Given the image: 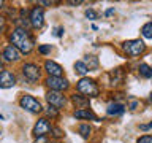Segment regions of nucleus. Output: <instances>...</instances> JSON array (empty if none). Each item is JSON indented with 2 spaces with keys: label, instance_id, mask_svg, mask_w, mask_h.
<instances>
[{
  "label": "nucleus",
  "instance_id": "29",
  "mask_svg": "<svg viewBox=\"0 0 152 143\" xmlns=\"http://www.w3.org/2000/svg\"><path fill=\"white\" fill-rule=\"evenodd\" d=\"M33 143H48V138H46V137H40L38 140H35Z\"/></svg>",
  "mask_w": 152,
  "mask_h": 143
},
{
  "label": "nucleus",
  "instance_id": "26",
  "mask_svg": "<svg viewBox=\"0 0 152 143\" xmlns=\"http://www.w3.org/2000/svg\"><path fill=\"white\" fill-rule=\"evenodd\" d=\"M5 29H7V21H5L3 16H0V33L5 32Z\"/></svg>",
  "mask_w": 152,
  "mask_h": 143
},
{
  "label": "nucleus",
  "instance_id": "4",
  "mask_svg": "<svg viewBox=\"0 0 152 143\" xmlns=\"http://www.w3.org/2000/svg\"><path fill=\"white\" fill-rule=\"evenodd\" d=\"M19 105H21V108L27 110L30 113H40L43 110L41 103L35 97H32V95H22L21 100H19Z\"/></svg>",
  "mask_w": 152,
  "mask_h": 143
},
{
  "label": "nucleus",
  "instance_id": "35",
  "mask_svg": "<svg viewBox=\"0 0 152 143\" xmlns=\"http://www.w3.org/2000/svg\"><path fill=\"white\" fill-rule=\"evenodd\" d=\"M3 7V2H2V0H0V8H2Z\"/></svg>",
  "mask_w": 152,
  "mask_h": 143
},
{
  "label": "nucleus",
  "instance_id": "15",
  "mask_svg": "<svg viewBox=\"0 0 152 143\" xmlns=\"http://www.w3.org/2000/svg\"><path fill=\"white\" fill-rule=\"evenodd\" d=\"M71 100H73V103L76 105V108H79V110H84L89 105V99L84 97V95H79V94L71 95Z\"/></svg>",
  "mask_w": 152,
  "mask_h": 143
},
{
  "label": "nucleus",
  "instance_id": "32",
  "mask_svg": "<svg viewBox=\"0 0 152 143\" xmlns=\"http://www.w3.org/2000/svg\"><path fill=\"white\" fill-rule=\"evenodd\" d=\"M54 2H40V5H52Z\"/></svg>",
  "mask_w": 152,
  "mask_h": 143
},
{
  "label": "nucleus",
  "instance_id": "22",
  "mask_svg": "<svg viewBox=\"0 0 152 143\" xmlns=\"http://www.w3.org/2000/svg\"><path fill=\"white\" fill-rule=\"evenodd\" d=\"M86 18H89V19H97L98 14H97V11H95V10L89 8V10H86Z\"/></svg>",
  "mask_w": 152,
  "mask_h": 143
},
{
  "label": "nucleus",
  "instance_id": "34",
  "mask_svg": "<svg viewBox=\"0 0 152 143\" xmlns=\"http://www.w3.org/2000/svg\"><path fill=\"white\" fill-rule=\"evenodd\" d=\"M149 102L152 103V92H151V95H149Z\"/></svg>",
  "mask_w": 152,
  "mask_h": 143
},
{
  "label": "nucleus",
  "instance_id": "18",
  "mask_svg": "<svg viewBox=\"0 0 152 143\" xmlns=\"http://www.w3.org/2000/svg\"><path fill=\"white\" fill-rule=\"evenodd\" d=\"M141 35L144 38H149V40H152V21L151 22H146L144 26L141 27Z\"/></svg>",
  "mask_w": 152,
  "mask_h": 143
},
{
  "label": "nucleus",
  "instance_id": "5",
  "mask_svg": "<svg viewBox=\"0 0 152 143\" xmlns=\"http://www.w3.org/2000/svg\"><path fill=\"white\" fill-rule=\"evenodd\" d=\"M46 84L51 91H57V92H62V91H66L70 88L68 80L62 78V76H48Z\"/></svg>",
  "mask_w": 152,
  "mask_h": 143
},
{
  "label": "nucleus",
  "instance_id": "27",
  "mask_svg": "<svg viewBox=\"0 0 152 143\" xmlns=\"http://www.w3.org/2000/svg\"><path fill=\"white\" fill-rule=\"evenodd\" d=\"M140 129L141 130H149V129H152V121L147 124H140Z\"/></svg>",
  "mask_w": 152,
  "mask_h": 143
},
{
  "label": "nucleus",
  "instance_id": "19",
  "mask_svg": "<svg viewBox=\"0 0 152 143\" xmlns=\"http://www.w3.org/2000/svg\"><path fill=\"white\" fill-rule=\"evenodd\" d=\"M75 72L78 75H86L89 70H87V67H86V64L83 60H78V62H75Z\"/></svg>",
  "mask_w": 152,
  "mask_h": 143
},
{
  "label": "nucleus",
  "instance_id": "24",
  "mask_svg": "<svg viewBox=\"0 0 152 143\" xmlns=\"http://www.w3.org/2000/svg\"><path fill=\"white\" fill-rule=\"evenodd\" d=\"M136 143H152V135H142L138 138Z\"/></svg>",
  "mask_w": 152,
  "mask_h": 143
},
{
  "label": "nucleus",
  "instance_id": "20",
  "mask_svg": "<svg viewBox=\"0 0 152 143\" xmlns=\"http://www.w3.org/2000/svg\"><path fill=\"white\" fill-rule=\"evenodd\" d=\"M78 130H79V133H81V137H83V138H89L90 132H92V129H90L89 124H81Z\"/></svg>",
  "mask_w": 152,
  "mask_h": 143
},
{
  "label": "nucleus",
  "instance_id": "14",
  "mask_svg": "<svg viewBox=\"0 0 152 143\" xmlns=\"http://www.w3.org/2000/svg\"><path fill=\"white\" fill-rule=\"evenodd\" d=\"M124 111H125V107H124L122 103H117V102L109 103V107L106 110V113L109 114V116H121Z\"/></svg>",
  "mask_w": 152,
  "mask_h": 143
},
{
  "label": "nucleus",
  "instance_id": "13",
  "mask_svg": "<svg viewBox=\"0 0 152 143\" xmlns=\"http://www.w3.org/2000/svg\"><path fill=\"white\" fill-rule=\"evenodd\" d=\"M73 116L76 119H92V121H98V118L95 116L94 111H90L89 108H84V110H76Z\"/></svg>",
  "mask_w": 152,
  "mask_h": 143
},
{
  "label": "nucleus",
  "instance_id": "17",
  "mask_svg": "<svg viewBox=\"0 0 152 143\" xmlns=\"http://www.w3.org/2000/svg\"><path fill=\"white\" fill-rule=\"evenodd\" d=\"M138 70H140V75L142 76V78H152V67H151V65L141 64Z\"/></svg>",
  "mask_w": 152,
  "mask_h": 143
},
{
  "label": "nucleus",
  "instance_id": "3",
  "mask_svg": "<svg viewBox=\"0 0 152 143\" xmlns=\"http://www.w3.org/2000/svg\"><path fill=\"white\" fill-rule=\"evenodd\" d=\"M122 49H124V52H125L127 56L136 57V56H140V54H142V52L146 51V45H144L142 40H140V38H135V40L124 41L122 43Z\"/></svg>",
  "mask_w": 152,
  "mask_h": 143
},
{
  "label": "nucleus",
  "instance_id": "33",
  "mask_svg": "<svg viewBox=\"0 0 152 143\" xmlns=\"http://www.w3.org/2000/svg\"><path fill=\"white\" fill-rule=\"evenodd\" d=\"M3 72V65H2V62H0V73Z\"/></svg>",
  "mask_w": 152,
  "mask_h": 143
},
{
  "label": "nucleus",
  "instance_id": "8",
  "mask_svg": "<svg viewBox=\"0 0 152 143\" xmlns=\"http://www.w3.org/2000/svg\"><path fill=\"white\" fill-rule=\"evenodd\" d=\"M28 19H30V26L38 30V29H41L43 24H45V13H43V10L40 7H35V8H32Z\"/></svg>",
  "mask_w": 152,
  "mask_h": 143
},
{
  "label": "nucleus",
  "instance_id": "9",
  "mask_svg": "<svg viewBox=\"0 0 152 143\" xmlns=\"http://www.w3.org/2000/svg\"><path fill=\"white\" fill-rule=\"evenodd\" d=\"M22 73L30 83H37V81L40 80V69H38V65H35V64H24L22 65Z\"/></svg>",
  "mask_w": 152,
  "mask_h": 143
},
{
  "label": "nucleus",
  "instance_id": "16",
  "mask_svg": "<svg viewBox=\"0 0 152 143\" xmlns=\"http://www.w3.org/2000/svg\"><path fill=\"white\" fill-rule=\"evenodd\" d=\"M83 62L86 64V67H87V70H97L98 69V59L92 54H87L84 57Z\"/></svg>",
  "mask_w": 152,
  "mask_h": 143
},
{
  "label": "nucleus",
  "instance_id": "2",
  "mask_svg": "<svg viewBox=\"0 0 152 143\" xmlns=\"http://www.w3.org/2000/svg\"><path fill=\"white\" fill-rule=\"evenodd\" d=\"M78 91L81 94L84 95V97H97V95L100 94V89H98V84L95 83L94 80H90V78H81L78 81Z\"/></svg>",
  "mask_w": 152,
  "mask_h": 143
},
{
  "label": "nucleus",
  "instance_id": "6",
  "mask_svg": "<svg viewBox=\"0 0 152 143\" xmlns=\"http://www.w3.org/2000/svg\"><path fill=\"white\" fill-rule=\"evenodd\" d=\"M46 100L49 103V107H54V108H64L65 103H66V97L62 92H57V91H49L46 94Z\"/></svg>",
  "mask_w": 152,
  "mask_h": 143
},
{
  "label": "nucleus",
  "instance_id": "12",
  "mask_svg": "<svg viewBox=\"0 0 152 143\" xmlns=\"http://www.w3.org/2000/svg\"><path fill=\"white\" fill-rule=\"evenodd\" d=\"M45 69H46L48 73H49V76H62V73H64V69L54 60H46Z\"/></svg>",
  "mask_w": 152,
  "mask_h": 143
},
{
  "label": "nucleus",
  "instance_id": "23",
  "mask_svg": "<svg viewBox=\"0 0 152 143\" xmlns=\"http://www.w3.org/2000/svg\"><path fill=\"white\" fill-rule=\"evenodd\" d=\"M52 137H54V138H60V137H64V132H62L60 130V129L59 127H52Z\"/></svg>",
  "mask_w": 152,
  "mask_h": 143
},
{
  "label": "nucleus",
  "instance_id": "25",
  "mask_svg": "<svg viewBox=\"0 0 152 143\" xmlns=\"http://www.w3.org/2000/svg\"><path fill=\"white\" fill-rule=\"evenodd\" d=\"M38 51H40L41 54H48V52H51V45H41V46H38Z\"/></svg>",
  "mask_w": 152,
  "mask_h": 143
},
{
  "label": "nucleus",
  "instance_id": "1",
  "mask_svg": "<svg viewBox=\"0 0 152 143\" xmlns=\"http://www.w3.org/2000/svg\"><path fill=\"white\" fill-rule=\"evenodd\" d=\"M10 41H11V45L19 52H24V54H28L33 49V46H35V41H33L30 33L27 30H24V29H19V27L14 29L13 33L10 35Z\"/></svg>",
  "mask_w": 152,
  "mask_h": 143
},
{
  "label": "nucleus",
  "instance_id": "21",
  "mask_svg": "<svg viewBox=\"0 0 152 143\" xmlns=\"http://www.w3.org/2000/svg\"><path fill=\"white\" fill-rule=\"evenodd\" d=\"M45 113L48 114V116H51V118H57V116H59V110L54 108V107L46 108V110H45Z\"/></svg>",
  "mask_w": 152,
  "mask_h": 143
},
{
  "label": "nucleus",
  "instance_id": "30",
  "mask_svg": "<svg viewBox=\"0 0 152 143\" xmlns=\"http://www.w3.org/2000/svg\"><path fill=\"white\" fill-rule=\"evenodd\" d=\"M113 13H114V8H109V10H106V13H104V14L109 16V14H113Z\"/></svg>",
  "mask_w": 152,
  "mask_h": 143
},
{
  "label": "nucleus",
  "instance_id": "11",
  "mask_svg": "<svg viewBox=\"0 0 152 143\" xmlns=\"http://www.w3.org/2000/svg\"><path fill=\"white\" fill-rule=\"evenodd\" d=\"M14 84H16V76H14L11 72L3 70L2 73H0V88L8 89V88H13Z\"/></svg>",
  "mask_w": 152,
  "mask_h": 143
},
{
  "label": "nucleus",
  "instance_id": "31",
  "mask_svg": "<svg viewBox=\"0 0 152 143\" xmlns=\"http://www.w3.org/2000/svg\"><path fill=\"white\" fill-rule=\"evenodd\" d=\"M68 5H81V0H78V2H73V0H71V2H68Z\"/></svg>",
  "mask_w": 152,
  "mask_h": 143
},
{
  "label": "nucleus",
  "instance_id": "7",
  "mask_svg": "<svg viewBox=\"0 0 152 143\" xmlns=\"http://www.w3.org/2000/svg\"><path fill=\"white\" fill-rule=\"evenodd\" d=\"M51 130H52V126H51V122L48 121L46 118L38 119L37 124L33 126V135H35L37 138H40V137H46Z\"/></svg>",
  "mask_w": 152,
  "mask_h": 143
},
{
  "label": "nucleus",
  "instance_id": "10",
  "mask_svg": "<svg viewBox=\"0 0 152 143\" xmlns=\"http://www.w3.org/2000/svg\"><path fill=\"white\" fill-rule=\"evenodd\" d=\"M2 57L8 62H18L21 59V52H19L13 45H8V46H5V49L2 51Z\"/></svg>",
  "mask_w": 152,
  "mask_h": 143
},
{
  "label": "nucleus",
  "instance_id": "28",
  "mask_svg": "<svg viewBox=\"0 0 152 143\" xmlns=\"http://www.w3.org/2000/svg\"><path fill=\"white\" fill-rule=\"evenodd\" d=\"M64 32H65L64 27H57L56 30H54V35H56V37H62V35H64Z\"/></svg>",
  "mask_w": 152,
  "mask_h": 143
}]
</instances>
